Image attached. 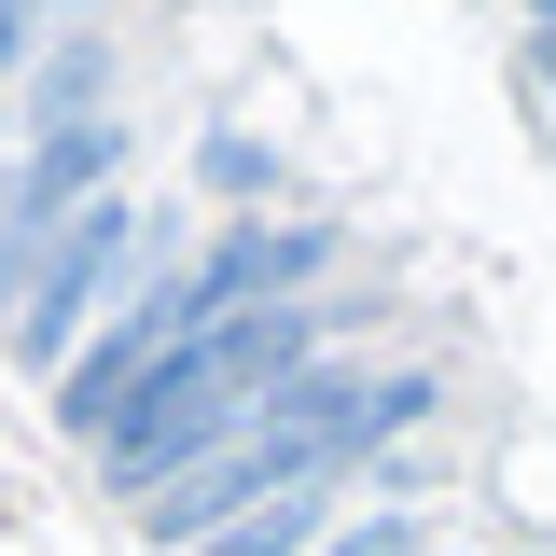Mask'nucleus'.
I'll list each match as a JSON object with an SVG mask.
<instances>
[{"instance_id": "nucleus-1", "label": "nucleus", "mask_w": 556, "mask_h": 556, "mask_svg": "<svg viewBox=\"0 0 556 556\" xmlns=\"http://www.w3.org/2000/svg\"><path fill=\"white\" fill-rule=\"evenodd\" d=\"M362 320H376V292H348V278H334V292H292V306H237V320H208V334L167 348L126 404H112V431L84 445V459H98V486L139 515L153 486L208 473V459H223V445H237V431H251V417H265L306 362H334Z\"/></svg>"}, {"instance_id": "nucleus-2", "label": "nucleus", "mask_w": 556, "mask_h": 556, "mask_svg": "<svg viewBox=\"0 0 556 556\" xmlns=\"http://www.w3.org/2000/svg\"><path fill=\"white\" fill-rule=\"evenodd\" d=\"M139 265H167L153 208H139V195H98V208H84V223L56 237V251H42V265L0 292V348H14V362H28V376L56 390V376H70V348L112 320V292H126Z\"/></svg>"}, {"instance_id": "nucleus-3", "label": "nucleus", "mask_w": 556, "mask_h": 556, "mask_svg": "<svg viewBox=\"0 0 556 556\" xmlns=\"http://www.w3.org/2000/svg\"><path fill=\"white\" fill-rule=\"evenodd\" d=\"M126 167H139V126H126V112H98V126H42V139H28V153L0 167V292L42 265V251H56L98 195H126Z\"/></svg>"}, {"instance_id": "nucleus-4", "label": "nucleus", "mask_w": 556, "mask_h": 556, "mask_svg": "<svg viewBox=\"0 0 556 556\" xmlns=\"http://www.w3.org/2000/svg\"><path fill=\"white\" fill-rule=\"evenodd\" d=\"M334 515H348V486H278V501H251L237 529H208L195 556H320Z\"/></svg>"}, {"instance_id": "nucleus-5", "label": "nucleus", "mask_w": 556, "mask_h": 556, "mask_svg": "<svg viewBox=\"0 0 556 556\" xmlns=\"http://www.w3.org/2000/svg\"><path fill=\"white\" fill-rule=\"evenodd\" d=\"M195 167H208V195H223V208H265V195H278V153H265V139H237V126L208 139Z\"/></svg>"}, {"instance_id": "nucleus-6", "label": "nucleus", "mask_w": 556, "mask_h": 556, "mask_svg": "<svg viewBox=\"0 0 556 556\" xmlns=\"http://www.w3.org/2000/svg\"><path fill=\"white\" fill-rule=\"evenodd\" d=\"M28 56H42V0H0V98L28 84Z\"/></svg>"}, {"instance_id": "nucleus-7", "label": "nucleus", "mask_w": 556, "mask_h": 556, "mask_svg": "<svg viewBox=\"0 0 556 556\" xmlns=\"http://www.w3.org/2000/svg\"><path fill=\"white\" fill-rule=\"evenodd\" d=\"M529 56H543V70H556V14H543V28H529Z\"/></svg>"}]
</instances>
